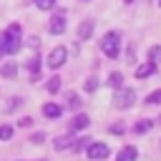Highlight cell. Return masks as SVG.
I'll use <instances>...</instances> for the list:
<instances>
[{
	"mask_svg": "<svg viewBox=\"0 0 161 161\" xmlns=\"http://www.w3.org/2000/svg\"><path fill=\"white\" fill-rule=\"evenodd\" d=\"M33 3H35L38 10H50V8L55 5V0H33Z\"/></svg>",
	"mask_w": 161,
	"mask_h": 161,
	"instance_id": "27",
	"label": "cell"
},
{
	"mask_svg": "<svg viewBox=\"0 0 161 161\" xmlns=\"http://www.w3.org/2000/svg\"><path fill=\"white\" fill-rule=\"evenodd\" d=\"M18 126H20V128H33V116H23V118L18 121Z\"/></svg>",
	"mask_w": 161,
	"mask_h": 161,
	"instance_id": "28",
	"label": "cell"
},
{
	"mask_svg": "<svg viewBox=\"0 0 161 161\" xmlns=\"http://www.w3.org/2000/svg\"><path fill=\"white\" fill-rule=\"evenodd\" d=\"M68 60V48L65 45H55L50 53H48V58H45V65L50 68V70H58L63 63Z\"/></svg>",
	"mask_w": 161,
	"mask_h": 161,
	"instance_id": "5",
	"label": "cell"
},
{
	"mask_svg": "<svg viewBox=\"0 0 161 161\" xmlns=\"http://www.w3.org/2000/svg\"><path fill=\"white\" fill-rule=\"evenodd\" d=\"M23 106V98H10L8 103H5V113H13V111H18Z\"/></svg>",
	"mask_w": 161,
	"mask_h": 161,
	"instance_id": "25",
	"label": "cell"
},
{
	"mask_svg": "<svg viewBox=\"0 0 161 161\" xmlns=\"http://www.w3.org/2000/svg\"><path fill=\"white\" fill-rule=\"evenodd\" d=\"M15 136V126L10 123H0V141H10Z\"/></svg>",
	"mask_w": 161,
	"mask_h": 161,
	"instance_id": "21",
	"label": "cell"
},
{
	"mask_svg": "<svg viewBox=\"0 0 161 161\" xmlns=\"http://www.w3.org/2000/svg\"><path fill=\"white\" fill-rule=\"evenodd\" d=\"M3 45H5V55L20 53V23H10V25L5 28Z\"/></svg>",
	"mask_w": 161,
	"mask_h": 161,
	"instance_id": "1",
	"label": "cell"
},
{
	"mask_svg": "<svg viewBox=\"0 0 161 161\" xmlns=\"http://www.w3.org/2000/svg\"><path fill=\"white\" fill-rule=\"evenodd\" d=\"M106 83H108V88H113V91L121 88V86H123V73H121V70H113V73L106 78Z\"/></svg>",
	"mask_w": 161,
	"mask_h": 161,
	"instance_id": "18",
	"label": "cell"
},
{
	"mask_svg": "<svg viewBox=\"0 0 161 161\" xmlns=\"http://www.w3.org/2000/svg\"><path fill=\"white\" fill-rule=\"evenodd\" d=\"M35 161H48V158H35Z\"/></svg>",
	"mask_w": 161,
	"mask_h": 161,
	"instance_id": "30",
	"label": "cell"
},
{
	"mask_svg": "<svg viewBox=\"0 0 161 161\" xmlns=\"http://www.w3.org/2000/svg\"><path fill=\"white\" fill-rule=\"evenodd\" d=\"M73 141H75V133L65 131V133H60V136H55V138H53V148H55V151H70Z\"/></svg>",
	"mask_w": 161,
	"mask_h": 161,
	"instance_id": "7",
	"label": "cell"
},
{
	"mask_svg": "<svg viewBox=\"0 0 161 161\" xmlns=\"http://www.w3.org/2000/svg\"><path fill=\"white\" fill-rule=\"evenodd\" d=\"M126 131H128V126H126L123 121H116V123L108 126V133H111V136H123Z\"/></svg>",
	"mask_w": 161,
	"mask_h": 161,
	"instance_id": "20",
	"label": "cell"
},
{
	"mask_svg": "<svg viewBox=\"0 0 161 161\" xmlns=\"http://www.w3.org/2000/svg\"><path fill=\"white\" fill-rule=\"evenodd\" d=\"M146 106H161V88H156V91H151L148 96H146V101H143Z\"/></svg>",
	"mask_w": 161,
	"mask_h": 161,
	"instance_id": "22",
	"label": "cell"
},
{
	"mask_svg": "<svg viewBox=\"0 0 161 161\" xmlns=\"http://www.w3.org/2000/svg\"><path fill=\"white\" fill-rule=\"evenodd\" d=\"M101 50H103L106 58H118V53H121V33L118 30L106 33L103 40H101Z\"/></svg>",
	"mask_w": 161,
	"mask_h": 161,
	"instance_id": "2",
	"label": "cell"
},
{
	"mask_svg": "<svg viewBox=\"0 0 161 161\" xmlns=\"http://www.w3.org/2000/svg\"><path fill=\"white\" fill-rule=\"evenodd\" d=\"M156 121H158V123H161V116H158V118H156Z\"/></svg>",
	"mask_w": 161,
	"mask_h": 161,
	"instance_id": "31",
	"label": "cell"
},
{
	"mask_svg": "<svg viewBox=\"0 0 161 161\" xmlns=\"http://www.w3.org/2000/svg\"><path fill=\"white\" fill-rule=\"evenodd\" d=\"M83 3H88V0H83Z\"/></svg>",
	"mask_w": 161,
	"mask_h": 161,
	"instance_id": "33",
	"label": "cell"
},
{
	"mask_svg": "<svg viewBox=\"0 0 161 161\" xmlns=\"http://www.w3.org/2000/svg\"><path fill=\"white\" fill-rule=\"evenodd\" d=\"M15 75H18V63H13V60H10V63H3V65H0V78L13 80Z\"/></svg>",
	"mask_w": 161,
	"mask_h": 161,
	"instance_id": "14",
	"label": "cell"
},
{
	"mask_svg": "<svg viewBox=\"0 0 161 161\" xmlns=\"http://www.w3.org/2000/svg\"><path fill=\"white\" fill-rule=\"evenodd\" d=\"M91 35H93V23L91 20H83L78 25V40H88Z\"/></svg>",
	"mask_w": 161,
	"mask_h": 161,
	"instance_id": "16",
	"label": "cell"
},
{
	"mask_svg": "<svg viewBox=\"0 0 161 161\" xmlns=\"http://www.w3.org/2000/svg\"><path fill=\"white\" fill-rule=\"evenodd\" d=\"M148 60H153L156 65L161 63V45H153V48L148 50Z\"/></svg>",
	"mask_w": 161,
	"mask_h": 161,
	"instance_id": "26",
	"label": "cell"
},
{
	"mask_svg": "<svg viewBox=\"0 0 161 161\" xmlns=\"http://www.w3.org/2000/svg\"><path fill=\"white\" fill-rule=\"evenodd\" d=\"M116 161H138V148L133 143H123L116 151Z\"/></svg>",
	"mask_w": 161,
	"mask_h": 161,
	"instance_id": "8",
	"label": "cell"
},
{
	"mask_svg": "<svg viewBox=\"0 0 161 161\" xmlns=\"http://www.w3.org/2000/svg\"><path fill=\"white\" fill-rule=\"evenodd\" d=\"M80 103H83V101H80V96H78L75 91H68V93H65V106H68L70 111H78Z\"/></svg>",
	"mask_w": 161,
	"mask_h": 161,
	"instance_id": "17",
	"label": "cell"
},
{
	"mask_svg": "<svg viewBox=\"0 0 161 161\" xmlns=\"http://www.w3.org/2000/svg\"><path fill=\"white\" fill-rule=\"evenodd\" d=\"M156 70H158V65H156L153 60H146V63H141V65L133 70V75H136L138 80H143V78H148V75H156Z\"/></svg>",
	"mask_w": 161,
	"mask_h": 161,
	"instance_id": "12",
	"label": "cell"
},
{
	"mask_svg": "<svg viewBox=\"0 0 161 161\" xmlns=\"http://www.w3.org/2000/svg\"><path fill=\"white\" fill-rule=\"evenodd\" d=\"M158 5H161V0H158Z\"/></svg>",
	"mask_w": 161,
	"mask_h": 161,
	"instance_id": "34",
	"label": "cell"
},
{
	"mask_svg": "<svg viewBox=\"0 0 161 161\" xmlns=\"http://www.w3.org/2000/svg\"><path fill=\"white\" fill-rule=\"evenodd\" d=\"M28 141H30V143H35V146H40V143H45V141H48V136H45V131H33Z\"/></svg>",
	"mask_w": 161,
	"mask_h": 161,
	"instance_id": "24",
	"label": "cell"
},
{
	"mask_svg": "<svg viewBox=\"0 0 161 161\" xmlns=\"http://www.w3.org/2000/svg\"><path fill=\"white\" fill-rule=\"evenodd\" d=\"M48 30H50L53 35H60V33L65 30V15H63V10H58V15H50V20H48Z\"/></svg>",
	"mask_w": 161,
	"mask_h": 161,
	"instance_id": "10",
	"label": "cell"
},
{
	"mask_svg": "<svg viewBox=\"0 0 161 161\" xmlns=\"http://www.w3.org/2000/svg\"><path fill=\"white\" fill-rule=\"evenodd\" d=\"M0 58H5V45H3V38H0Z\"/></svg>",
	"mask_w": 161,
	"mask_h": 161,
	"instance_id": "29",
	"label": "cell"
},
{
	"mask_svg": "<svg viewBox=\"0 0 161 161\" xmlns=\"http://www.w3.org/2000/svg\"><path fill=\"white\" fill-rule=\"evenodd\" d=\"M133 103H136V91H133V88L121 86V88H116V91H113V106H116V108L126 111V108H131Z\"/></svg>",
	"mask_w": 161,
	"mask_h": 161,
	"instance_id": "3",
	"label": "cell"
},
{
	"mask_svg": "<svg viewBox=\"0 0 161 161\" xmlns=\"http://www.w3.org/2000/svg\"><path fill=\"white\" fill-rule=\"evenodd\" d=\"M40 113H43L48 121H58V118L63 116V106H60V103H53V101H48V103H43Z\"/></svg>",
	"mask_w": 161,
	"mask_h": 161,
	"instance_id": "9",
	"label": "cell"
},
{
	"mask_svg": "<svg viewBox=\"0 0 161 161\" xmlns=\"http://www.w3.org/2000/svg\"><path fill=\"white\" fill-rule=\"evenodd\" d=\"M153 123H156V121H151V118H138V121L131 126V133H133V136H143V133H148V131L153 128Z\"/></svg>",
	"mask_w": 161,
	"mask_h": 161,
	"instance_id": "13",
	"label": "cell"
},
{
	"mask_svg": "<svg viewBox=\"0 0 161 161\" xmlns=\"http://www.w3.org/2000/svg\"><path fill=\"white\" fill-rule=\"evenodd\" d=\"M123 3H133V0H123Z\"/></svg>",
	"mask_w": 161,
	"mask_h": 161,
	"instance_id": "32",
	"label": "cell"
},
{
	"mask_svg": "<svg viewBox=\"0 0 161 161\" xmlns=\"http://www.w3.org/2000/svg\"><path fill=\"white\" fill-rule=\"evenodd\" d=\"M83 91H86V93H96V91H98V78H96V75L86 78V83H83Z\"/></svg>",
	"mask_w": 161,
	"mask_h": 161,
	"instance_id": "23",
	"label": "cell"
},
{
	"mask_svg": "<svg viewBox=\"0 0 161 161\" xmlns=\"http://www.w3.org/2000/svg\"><path fill=\"white\" fill-rule=\"evenodd\" d=\"M86 156H88V161H106L108 156H111V146L106 143V141H91L88 146H86V151H83Z\"/></svg>",
	"mask_w": 161,
	"mask_h": 161,
	"instance_id": "4",
	"label": "cell"
},
{
	"mask_svg": "<svg viewBox=\"0 0 161 161\" xmlns=\"http://www.w3.org/2000/svg\"><path fill=\"white\" fill-rule=\"evenodd\" d=\"M91 126V116L88 113H75V116H70V121H68V131L70 133H80V131H86Z\"/></svg>",
	"mask_w": 161,
	"mask_h": 161,
	"instance_id": "6",
	"label": "cell"
},
{
	"mask_svg": "<svg viewBox=\"0 0 161 161\" xmlns=\"http://www.w3.org/2000/svg\"><path fill=\"white\" fill-rule=\"evenodd\" d=\"M45 91L53 96V93H58L60 91V75H50L48 78V83H45Z\"/></svg>",
	"mask_w": 161,
	"mask_h": 161,
	"instance_id": "19",
	"label": "cell"
},
{
	"mask_svg": "<svg viewBox=\"0 0 161 161\" xmlns=\"http://www.w3.org/2000/svg\"><path fill=\"white\" fill-rule=\"evenodd\" d=\"M91 141H93L91 136H78V138L73 141V146H70V153H83V151H86V146H88Z\"/></svg>",
	"mask_w": 161,
	"mask_h": 161,
	"instance_id": "15",
	"label": "cell"
},
{
	"mask_svg": "<svg viewBox=\"0 0 161 161\" xmlns=\"http://www.w3.org/2000/svg\"><path fill=\"white\" fill-rule=\"evenodd\" d=\"M25 68H28V78H30V83L40 80V55H30L28 63H25Z\"/></svg>",
	"mask_w": 161,
	"mask_h": 161,
	"instance_id": "11",
	"label": "cell"
}]
</instances>
